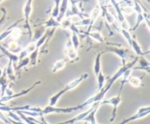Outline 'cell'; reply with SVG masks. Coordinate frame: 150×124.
Instances as JSON below:
<instances>
[{"label": "cell", "instance_id": "cell-1", "mask_svg": "<svg viewBox=\"0 0 150 124\" xmlns=\"http://www.w3.org/2000/svg\"><path fill=\"white\" fill-rule=\"evenodd\" d=\"M138 60H139V57H136L135 58V59L133 60L131 62L128 63V64H126L125 65H123L122 67H120L118 71L111 77V78L108 80V83H107L106 85L103 86L102 89L98 92L97 94H95V96H92V100H93V103H96V102H101L103 100L104 97L105 96L106 93H108V91H109L110 89L112 87L113 84L118 80L120 77H121L122 76V74L125 72L127 70L130 69H133L134 68L135 65L137 64Z\"/></svg>", "mask_w": 150, "mask_h": 124}, {"label": "cell", "instance_id": "cell-2", "mask_svg": "<svg viewBox=\"0 0 150 124\" xmlns=\"http://www.w3.org/2000/svg\"><path fill=\"white\" fill-rule=\"evenodd\" d=\"M88 77H89V74H88V73H83V74H81V75L79 77H78L77 79H75L74 80H73V81L70 82V83L64 86V88L60 90L59 91L57 92L56 94H54V96H52L50 98L49 104L48 105L51 106H55L56 105H57V102H58L59 99L62 97V96H63L64 93H66L67 91H69V90H72V89L77 87V86L79 85L83 80H86Z\"/></svg>", "mask_w": 150, "mask_h": 124}, {"label": "cell", "instance_id": "cell-3", "mask_svg": "<svg viewBox=\"0 0 150 124\" xmlns=\"http://www.w3.org/2000/svg\"><path fill=\"white\" fill-rule=\"evenodd\" d=\"M79 110L78 106H72V107H65V108H59L56 107V106H51L48 105L45 107L41 108L40 113L42 116H45V115L52 113H72L73 112Z\"/></svg>", "mask_w": 150, "mask_h": 124}, {"label": "cell", "instance_id": "cell-4", "mask_svg": "<svg viewBox=\"0 0 150 124\" xmlns=\"http://www.w3.org/2000/svg\"><path fill=\"white\" fill-rule=\"evenodd\" d=\"M23 14H24V18H25V28L27 29L28 34H29V38L31 39L33 36V32H32V28L30 26V23H29V18H30V14L32 13V0H29L26 1L23 7Z\"/></svg>", "mask_w": 150, "mask_h": 124}, {"label": "cell", "instance_id": "cell-5", "mask_svg": "<svg viewBox=\"0 0 150 124\" xmlns=\"http://www.w3.org/2000/svg\"><path fill=\"white\" fill-rule=\"evenodd\" d=\"M122 102L121 96H120V93H119V95L117 96H114V97L111 98L109 99H105V100H103L100 102V106L101 105L104 104H110L113 106V110H112V115H111V118L110 119V122H114V120H115L116 116H117V108H118L119 105Z\"/></svg>", "mask_w": 150, "mask_h": 124}, {"label": "cell", "instance_id": "cell-6", "mask_svg": "<svg viewBox=\"0 0 150 124\" xmlns=\"http://www.w3.org/2000/svg\"><path fill=\"white\" fill-rule=\"evenodd\" d=\"M150 112V106H143V107L139 108V110L137 111L136 113H135L134 115H132V116L129 117V118H126L124 120H122V122L118 123L116 124H127L130 122H133V121L136 120L141 119V118H145V117L147 116Z\"/></svg>", "mask_w": 150, "mask_h": 124}, {"label": "cell", "instance_id": "cell-7", "mask_svg": "<svg viewBox=\"0 0 150 124\" xmlns=\"http://www.w3.org/2000/svg\"><path fill=\"white\" fill-rule=\"evenodd\" d=\"M103 52L105 53L106 52H111L113 53L116 54L117 55H118L122 61V66L125 65V59L127 55V53H128V50L127 49H124V48H117V47L114 46H108L106 45L105 48L104 49H103Z\"/></svg>", "mask_w": 150, "mask_h": 124}, {"label": "cell", "instance_id": "cell-8", "mask_svg": "<svg viewBox=\"0 0 150 124\" xmlns=\"http://www.w3.org/2000/svg\"><path fill=\"white\" fill-rule=\"evenodd\" d=\"M110 3H111L113 6H114V9H115V11L117 13V15L118 17L119 20L121 23V29H125V30L128 31L130 29V26H129V23L127 22V20H125L124 15H123L121 11V7H120V1H110Z\"/></svg>", "mask_w": 150, "mask_h": 124}, {"label": "cell", "instance_id": "cell-9", "mask_svg": "<svg viewBox=\"0 0 150 124\" xmlns=\"http://www.w3.org/2000/svg\"><path fill=\"white\" fill-rule=\"evenodd\" d=\"M76 2L77 1H69L70 4H68V9H67V13H66L67 18H70V16H79L81 20L86 18L87 15L84 14L80 11L79 7L76 4Z\"/></svg>", "mask_w": 150, "mask_h": 124}, {"label": "cell", "instance_id": "cell-10", "mask_svg": "<svg viewBox=\"0 0 150 124\" xmlns=\"http://www.w3.org/2000/svg\"><path fill=\"white\" fill-rule=\"evenodd\" d=\"M41 83V81H37L36 83H34L33 85H32L31 87H29V88L26 89V90H22V91L19 92V93H14V94L13 95V96H3V97H1V99H0V102L1 103H3L4 104V102H8V101H10L12 100V99H16V98H18V97H21L22 96H24V95H26L27 93H29V92L31 91V90H33L34 88H35V87H36L37 85H39Z\"/></svg>", "mask_w": 150, "mask_h": 124}, {"label": "cell", "instance_id": "cell-11", "mask_svg": "<svg viewBox=\"0 0 150 124\" xmlns=\"http://www.w3.org/2000/svg\"><path fill=\"white\" fill-rule=\"evenodd\" d=\"M64 54L68 58V59L71 61H75L79 59L77 50L74 48L71 41L67 40L66 42L65 47H64Z\"/></svg>", "mask_w": 150, "mask_h": 124}, {"label": "cell", "instance_id": "cell-12", "mask_svg": "<svg viewBox=\"0 0 150 124\" xmlns=\"http://www.w3.org/2000/svg\"><path fill=\"white\" fill-rule=\"evenodd\" d=\"M95 105H96V103L92 104V107L89 108V109H88V110H86V112H82V113L78 115L77 116H76V117H74V118H71V119L68 120L63 121V122H60V123H55V124H74V123H76L79 122V121L83 120H84V118H86L88 115H89V112H90L93 109V108L95 107Z\"/></svg>", "mask_w": 150, "mask_h": 124}, {"label": "cell", "instance_id": "cell-13", "mask_svg": "<svg viewBox=\"0 0 150 124\" xmlns=\"http://www.w3.org/2000/svg\"><path fill=\"white\" fill-rule=\"evenodd\" d=\"M68 4L69 1H67V0H63V1H61V2H60L59 15L57 18L56 19L57 21L59 22V23H61L62 20L65 18L67 9H68Z\"/></svg>", "mask_w": 150, "mask_h": 124}, {"label": "cell", "instance_id": "cell-14", "mask_svg": "<svg viewBox=\"0 0 150 124\" xmlns=\"http://www.w3.org/2000/svg\"><path fill=\"white\" fill-rule=\"evenodd\" d=\"M101 13V10L100 7L99 5H97L95 8L92 10V13H91L90 17H89V20H90V25H89V28L88 29V31L86 32H90V29L92 28V26H93V24L95 23V22L96 21L97 19L98 18L99 15Z\"/></svg>", "mask_w": 150, "mask_h": 124}, {"label": "cell", "instance_id": "cell-15", "mask_svg": "<svg viewBox=\"0 0 150 124\" xmlns=\"http://www.w3.org/2000/svg\"><path fill=\"white\" fill-rule=\"evenodd\" d=\"M104 53L103 51H101L100 53L96 55V58L95 60V64H94L93 69H94V73H95V77H98V75L99 74V73L101 71V63H100V58L102 55Z\"/></svg>", "mask_w": 150, "mask_h": 124}, {"label": "cell", "instance_id": "cell-16", "mask_svg": "<svg viewBox=\"0 0 150 124\" xmlns=\"http://www.w3.org/2000/svg\"><path fill=\"white\" fill-rule=\"evenodd\" d=\"M130 46L132 47V48H133L134 52L136 53V55H138V57L144 56L145 54H146V53L143 52L142 48H141V46L139 45V42L136 41V39H135V38H133V39H132V43Z\"/></svg>", "mask_w": 150, "mask_h": 124}, {"label": "cell", "instance_id": "cell-17", "mask_svg": "<svg viewBox=\"0 0 150 124\" xmlns=\"http://www.w3.org/2000/svg\"><path fill=\"white\" fill-rule=\"evenodd\" d=\"M0 50H1V52L3 53V54H4L5 56H7V58H9V60L12 61V62H13V63L18 62V61H19L18 56L17 55H16V54H13V53H10V51L8 50H7L5 48H4V47L1 46V45H0Z\"/></svg>", "mask_w": 150, "mask_h": 124}, {"label": "cell", "instance_id": "cell-18", "mask_svg": "<svg viewBox=\"0 0 150 124\" xmlns=\"http://www.w3.org/2000/svg\"><path fill=\"white\" fill-rule=\"evenodd\" d=\"M42 26H44L45 28H53V29L55 28V29H57V28L61 26V23L57 22L56 19L51 17L47 21L42 23Z\"/></svg>", "mask_w": 150, "mask_h": 124}, {"label": "cell", "instance_id": "cell-19", "mask_svg": "<svg viewBox=\"0 0 150 124\" xmlns=\"http://www.w3.org/2000/svg\"><path fill=\"white\" fill-rule=\"evenodd\" d=\"M138 62L139 63V67L136 69H143V70H146L147 72L149 71V62L143 56L139 57V60H138Z\"/></svg>", "mask_w": 150, "mask_h": 124}, {"label": "cell", "instance_id": "cell-20", "mask_svg": "<svg viewBox=\"0 0 150 124\" xmlns=\"http://www.w3.org/2000/svg\"><path fill=\"white\" fill-rule=\"evenodd\" d=\"M66 65V61L65 60H59V61H56L52 66L51 68V71L52 73H57L59 70L62 69L64 68Z\"/></svg>", "mask_w": 150, "mask_h": 124}, {"label": "cell", "instance_id": "cell-21", "mask_svg": "<svg viewBox=\"0 0 150 124\" xmlns=\"http://www.w3.org/2000/svg\"><path fill=\"white\" fill-rule=\"evenodd\" d=\"M86 34H87L89 36H90L92 39L99 42L100 43H103L104 42V38L103 36H102V34H101L100 31H97V32H86Z\"/></svg>", "mask_w": 150, "mask_h": 124}, {"label": "cell", "instance_id": "cell-22", "mask_svg": "<svg viewBox=\"0 0 150 124\" xmlns=\"http://www.w3.org/2000/svg\"><path fill=\"white\" fill-rule=\"evenodd\" d=\"M9 51L13 54H16V53H20L22 50L21 48L19 46L18 43L16 40H13L9 43Z\"/></svg>", "mask_w": 150, "mask_h": 124}, {"label": "cell", "instance_id": "cell-23", "mask_svg": "<svg viewBox=\"0 0 150 124\" xmlns=\"http://www.w3.org/2000/svg\"><path fill=\"white\" fill-rule=\"evenodd\" d=\"M19 21H20V20H18L16 23L12 24L11 26H9V27L7 28V29H6L5 31H4V32H3L2 33L0 34V42H1L2 40H4V39H5L6 37H7L8 36H10V33H11L12 30H13V29H14L15 27H16V26H17L18 23H19Z\"/></svg>", "mask_w": 150, "mask_h": 124}, {"label": "cell", "instance_id": "cell-24", "mask_svg": "<svg viewBox=\"0 0 150 124\" xmlns=\"http://www.w3.org/2000/svg\"><path fill=\"white\" fill-rule=\"evenodd\" d=\"M117 30L119 32H120V33H121L123 35V36L125 38V39L127 40V42H128L129 45H131L132 39H133V36H131V34H130V32H129L127 30H125V29H121L120 27V28H117Z\"/></svg>", "mask_w": 150, "mask_h": 124}, {"label": "cell", "instance_id": "cell-25", "mask_svg": "<svg viewBox=\"0 0 150 124\" xmlns=\"http://www.w3.org/2000/svg\"><path fill=\"white\" fill-rule=\"evenodd\" d=\"M38 53H39V48H36L35 51H33L30 54V56L29 57V64L32 66H35L37 64L38 58Z\"/></svg>", "mask_w": 150, "mask_h": 124}, {"label": "cell", "instance_id": "cell-26", "mask_svg": "<svg viewBox=\"0 0 150 124\" xmlns=\"http://www.w3.org/2000/svg\"><path fill=\"white\" fill-rule=\"evenodd\" d=\"M132 70H133V69H130L127 70V71H126L125 72L124 74H122V76L121 77H122V80H121L122 86H121V88H120V93H121L122 90V88H124L125 83H127V81H128V79L130 78V74H131Z\"/></svg>", "mask_w": 150, "mask_h": 124}, {"label": "cell", "instance_id": "cell-27", "mask_svg": "<svg viewBox=\"0 0 150 124\" xmlns=\"http://www.w3.org/2000/svg\"><path fill=\"white\" fill-rule=\"evenodd\" d=\"M127 82L135 88H139L142 85V78L139 77H131L130 76Z\"/></svg>", "mask_w": 150, "mask_h": 124}, {"label": "cell", "instance_id": "cell-28", "mask_svg": "<svg viewBox=\"0 0 150 124\" xmlns=\"http://www.w3.org/2000/svg\"><path fill=\"white\" fill-rule=\"evenodd\" d=\"M71 42L73 44V47H74L75 49L77 50L78 48H79L80 46V41H79V35L74 32H72L71 34Z\"/></svg>", "mask_w": 150, "mask_h": 124}, {"label": "cell", "instance_id": "cell-29", "mask_svg": "<svg viewBox=\"0 0 150 124\" xmlns=\"http://www.w3.org/2000/svg\"><path fill=\"white\" fill-rule=\"evenodd\" d=\"M60 2L61 1L59 0H57V1H54L55 3V5H54V8H53L52 12H51V18L54 19H57V17L59 15V6H60Z\"/></svg>", "mask_w": 150, "mask_h": 124}, {"label": "cell", "instance_id": "cell-30", "mask_svg": "<svg viewBox=\"0 0 150 124\" xmlns=\"http://www.w3.org/2000/svg\"><path fill=\"white\" fill-rule=\"evenodd\" d=\"M96 78H97V80H98V91H100V90L101 89L103 88L104 83H105V75L103 74L102 71H100Z\"/></svg>", "mask_w": 150, "mask_h": 124}, {"label": "cell", "instance_id": "cell-31", "mask_svg": "<svg viewBox=\"0 0 150 124\" xmlns=\"http://www.w3.org/2000/svg\"><path fill=\"white\" fill-rule=\"evenodd\" d=\"M45 28L44 26H40L38 27L36 30L35 31L34 33V39L35 40H38L42 35L45 34Z\"/></svg>", "mask_w": 150, "mask_h": 124}, {"label": "cell", "instance_id": "cell-32", "mask_svg": "<svg viewBox=\"0 0 150 124\" xmlns=\"http://www.w3.org/2000/svg\"><path fill=\"white\" fill-rule=\"evenodd\" d=\"M22 32L21 29H19L18 27H15L14 29L12 30L11 33H10V36L13 40H16V39H18L20 38V36H21Z\"/></svg>", "mask_w": 150, "mask_h": 124}, {"label": "cell", "instance_id": "cell-33", "mask_svg": "<svg viewBox=\"0 0 150 124\" xmlns=\"http://www.w3.org/2000/svg\"><path fill=\"white\" fill-rule=\"evenodd\" d=\"M20 64H18V66L17 67H16V69H15V70L16 71H18L19 69H21L23 68L24 67H26V66H27L28 64H29V57H26V58H23V60H21V61H20Z\"/></svg>", "mask_w": 150, "mask_h": 124}, {"label": "cell", "instance_id": "cell-34", "mask_svg": "<svg viewBox=\"0 0 150 124\" xmlns=\"http://www.w3.org/2000/svg\"><path fill=\"white\" fill-rule=\"evenodd\" d=\"M133 4L132 5H127V7H124V8H121V11L122 13V14L125 15H131L132 13H134V10H133Z\"/></svg>", "mask_w": 150, "mask_h": 124}, {"label": "cell", "instance_id": "cell-35", "mask_svg": "<svg viewBox=\"0 0 150 124\" xmlns=\"http://www.w3.org/2000/svg\"><path fill=\"white\" fill-rule=\"evenodd\" d=\"M8 113V116L10 117L9 119L13 120L14 121H17V122H21V119L20 118V117L18 116L17 113H16V112H13V111H10V112H7Z\"/></svg>", "mask_w": 150, "mask_h": 124}, {"label": "cell", "instance_id": "cell-36", "mask_svg": "<svg viewBox=\"0 0 150 124\" xmlns=\"http://www.w3.org/2000/svg\"><path fill=\"white\" fill-rule=\"evenodd\" d=\"M1 11L2 12V15L0 18V27H1V25H2L3 23H4V21H5L6 15H7V11H6L5 8L2 7V8L1 9Z\"/></svg>", "mask_w": 150, "mask_h": 124}, {"label": "cell", "instance_id": "cell-37", "mask_svg": "<svg viewBox=\"0 0 150 124\" xmlns=\"http://www.w3.org/2000/svg\"><path fill=\"white\" fill-rule=\"evenodd\" d=\"M30 118H32V120L35 121L37 124H49L46 120H45L44 116L40 117V120H36V119H35L34 118H32V117H30Z\"/></svg>", "mask_w": 150, "mask_h": 124}, {"label": "cell", "instance_id": "cell-38", "mask_svg": "<svg viewBox=\"0 0 150 124\" xmlns=\"http://www.w3.org/2000/svg\"><path fill=\"white\" fill-rule=\"evenodd\" d=\"M0 120L6 124H11L9 118H7V117L4 115V113H3L1 111H0Z\"/></svg>", "mask_w": 150, "mask_h": 124}, {"label": "cell", "instance_id": "cell-39", "mask_svg": "<svg viewBox=\"0 0 150 124\" xmlns=\"http://www.w3.org/2000/svg\"><path fill=\"white\" fill-rule=\"evenodd\" d=\"M2 73H3V71H2V69H1L0 68V77H1V76L2 75Z\"/></svg>", "mask_w": 150, "mask_h": 124}, {"label": "cell", "instance_id": "cell-40", "mask_svg": "<svg viewBox=\"0 0 150 124\" xmlns=\"http://www.w3.org/2000/svg\"><path fill=\"white\" fill-rule=\"evenodd\" d=\"M83 124H89V123L86 122V121H84V123H83Z\"/></svg>", "mask_w": 150, "mask_h": 124}]
</instances>
